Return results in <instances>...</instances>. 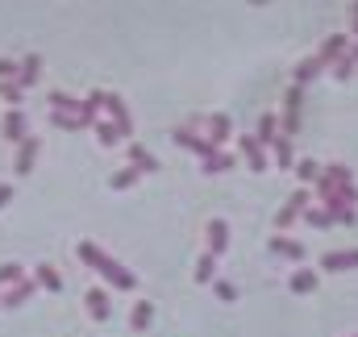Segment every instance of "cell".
Listing matches in <instances>:
<instances>
[{
	"label": "cell",
	"instance_id": "8d00e7d4",
	"mask_svg": "<svg viewBox=\"0 0 358 337\" xmlns=\"http://www.w3.org/2000/svg\"><path fill=\"white\" fill-rule=\"evenodd\" d=\"M8 200H13V183H0V208H4Z\"/></svg>",
	"mask_w": 358,
	"mask_h": 337
},
{
	"label": "cell",
	"instance_id": "7402d4cb",
	"mask_svg": "<svg viewBox=\"0 0 358 337\" xmlns=\"http://www.w3.org/2000/svg\"><path fill=\"white\" fill-rule=\"evenodd\" d=\"M129 167H138V171H158V158H154L146 146L129 142Z\"/></svg>",
	"mask_w": 358,
	"mask_h": 337
},
{
	"label": "cell",
	"instance_id": "277c9868",
	"mask_svg": "<svg viewBox=\"0 0 358 337\" xmlns=\"http://www.w3.org/2000/svg\"><path fill=\"white\" fill-rule=\"evenodd\" d=\"M171 138H175V146L192 150V154H196L200 163H204V158H213V154H221V150H217V146H213V142H209L204 133H192V129H175Z\"/></svg>",
	"mask_w": 358,
	"mask_h": 337
},
{
	"label": "cell",
	"instance_id": "3957f363",
	"mask_svg": "<svg viewBox=\"0 0 358 337\" xmlns=\"http://www.w3.org/2000/svg\"><path fill=\"white\" fill-rule=\"evenodd\" d=\"M309 200H313V192H309V188L292 192V196H288V204L275 213V229H288L292 221H300V217H304V208H309Z\"/></svg>",
	"mask_w": 358,
	"mask_h": 337
},
{
	"label": "cell",
	"instance_id": "9c48e42d",
	"mask_svg": "<svg viewBox=\"0 0 358 337\" xmlns=\"http://www.w3.org/2000/svg\"><path fill=\"white\" fill-rule=\"evenodd\" d=\"M38 150H42V142L29 133V138L17 146V163H13V171H17V175H29V171H33V163H38Z\"/></svg>",
	"mask_w": 358,
	"mask_h": 337
},
{
	"label": "cell",
	"instance_id": "d6986e66",
	"mask_svg": "<svg viewBox=\"0 0 358 337\" xmlns=\"http://www.w3.org/2000/svg\"><path fill=\"white\" fill-rule=\"evenodd\" d=\"M267 150H271V158L279 163V171H288V167H296V154H292V138H284V133H279V138H275V142H271Z\"/></svg>",
	"mask_w": 358,
	"mask_h": 337
},
{
	"label": "cell",
	"instance_id": "8fae6325",
	"mask_svg": "<svg viewBox=\"0 0 358 337\" xmlns=\"http://www.w3.org/2000/svg\"><path fill=\"white\" fill-rule=\"evenodd\" d=\"M225 250H229V225H225L221 217H213V221H209V254L221 258Z\"/></svg>",
	"mask_w": 358,
	"mask_h": 337
},
{
	"label": "cell",
	"instance_id": "6da1fadb",
	"mask_svg": "<svg viewBox=\"0 0 358 337\" xmlns=\"http://www.w3.org/2000/svg\"><path fill=\"white\" fill-rule=\"evenodd\" d=\"M75 258H79V263H88L92 271H100V275H104L117 292H133V288H138V275H133L129 267H121L113 254H104V250H100L96 242H88V238L75 246Z\"/></svg>",
	"mask_w": 358,
	"mask_h": 337
},
{
	"label": "cell",
	"instance_id": "603a6c76",
	"mask_svg": "<svg viewBox=\"0 0 358 337\" xmlns=\"http://www.w3.org/2000/svg\"><path fill=\"white\" fill-rule=\"evenodd\" d=\"M200 171H204V175H225V171H234V154H225V150H221V154L204 158V163H200Z\"/></svg>",
	"mask_w": 358,
	"mask_h": 337
},
{
	"label": "cell",
	"instance_id": "4fadbf2b",
	"mask_svg": "<svg viewBox=\"0 0 358 337\" xmlns=\"http://www.w3.org/2000/svg\"><path fill=\"white\" fill-rule=\"evenodd\" d=\"M271 254H275V258H292V263H304V246H300L296 238H284V233H275V238H271Z\"/></svg>",
	"mask_w": 358,
	"mask_h": 337
},
{
	"label": "cell",
	"instance_id": "4316f807",
	"mask_svg": "<svg viewBox=\"0 0 358 337\" xmlns=\"http://www.w3.org/2000/svg\"><path fill=\"white\" fill-rule=\"evenodd\" d=\"M321 171H325V167H317L313 158H296V179H300V183H317Z\"/></svg>",
	"mask_w": 358,
	"mask_h": 337
},
{
	"label": "cell",
	"instance_id": "ab89813d",
	"mask_svg": "<svg viewBox=\"0 0 358 337\" xmlns=\"http://www.w3.org/2000/svg\"><path fill=\"white\" fill-rule=\"evenodd\" d=\"M350 337H358V334H350Z\"/></svg>",
	"mask_w": 358,
	"mask_h": 337
},
{
	"label": "cell",
	"instance_id": "7a4b0ae2",
	"mask_svg": "<svg viewBox=\"0 0 358 337\" xmlns=\"http://www.w3.org/2000/svg\"><path fill=\"white\" fill-rule=\"evenodd\" d=\"M104 113H108V121H113V129L121 133V138H129L133 133V117H129V104L117 96V92H104Z\"/></svg>",
	"mask_w": 358,
	"mask_h": 337
},
{
	"label": "cell",
	"instance_id": "cb8c5ba5",
	"mask_svg": "<svg viewBox=\"0 0 358 337\" xmlns=\"http://www.w3.org/2000/svg\"><path fill=\"white\" fill-rule=\"evenodd\" d=\"M150 321H154V304H150V300H138V304H133V313H129V325L142 334Z\"/></svg>",
	"mask_w": 358,
	"mask_h": 337
},
{
	"label": "cell",
	"instance_id": "836d02e7",
	"mask_svg": "<svg viewBox=\"0 0 358 337\" xmlns=\"http://www.w3.org/2000/svg\"><path fill=\"white\" fill-rule=\"evenodd\" d=\"M355 58H350V54H342V58H338V63H334V75H338V79H342V83H346V79H350V75H355Z\"/></svg>",
	"mask_w": 358,
	"mask_h": 337
},
{
	"label": "cell",
	"instance_id": "8992f818",
	"mask_svg": "<svg viewBox=\"0 0 358 337\" xmlns=\"http://www.w3.org/2000/svg\"><path fill=\"white\" fill-rule=\"evenodd\" d=\"M33 292H38V283H33V275H25L21 283H13V288L0 296V309H21V304L33 300Z\"/></svg>",
	"mask_w": 358,
	"mask_h": 337
},
{
	"label": "cell",
	"instance_id": "f546056e",
	"mask_svg": "<svg viewBox=\"0 0 358 337\" xmlns=\"http://www.w3.org/2000/svg\"><path fill=\"white\" fill-rule=\"evenodd\" d=\"M92 129H96V142H100V146H117V142H121V133L113 129V121H96Z\"/></svg>",
	"mask_w": 358,
	"mask_h": 337
},
{
	"label": "cell",
	"instance_id": "484cf974",
	"mask_svg": "<svg viewBox=\"0 0 358 337\" xmlns=\"http://www.w3.org/2000/svg\"><path fill=\"white\" fill-rule=\"evenodd\" d=\"M213 271H217V258L204 250L200 263H196V283H200V288H213Z\"/></svg>",
	"mask_w": 358,
	"mask_h": 337
},
{
	"label": "cell",
	"instance_id": "d4e9b609",
	"mask_svg": "<svg viewBox=\"0 0 358 337\" xmlns=\"http://www.w3.org/2000/svg\"><path fill=\"white\" fill-rule=\"evenodd\" d=\"M50 108L54 113H67V117H79V100L67 96V92H50Z\"/></svg>",
	"mask_w": 358,
	"mask_h": 337
},
{
	"label": "cell",
	"instance_id": "2e32d148",
	"mask_svg": "<svg viewBox=\"0 0 358 337\" xmlns=\"http://www.w3.org/2000/svg\"><path fill=\"white\" fill-rule=\"evenodd\" d=\"M346 50H350V42H346V33H329V38L321 42V50H317V54H321V58H325V63L334 67V63H338V58H342Z\"/></svg>",
	"mask_w": 358,
	"mask_h": 337
},
{
	"label": "cell",
	"instance_id": "52a82bcc",
	"mask_svg": "<svg viewBox=\"0 0 358 337\" xmlns=\"http://www.w3.org/2000/svg\"><path fill=\"white\" fill-rule=\"evenodd\" d=\"M238 150L246 154V163H250V171H267V163H271V158H267V146H263V142H259L254 133H246V138L238 142Z\"/></svg>",
	"mask_w": 358,
	"mask_h": 337
},
{
	"label": "cell",
	"instance_id": "1f68e13d",
	"mask_svg": "<svg viewBox=\"0 0 358 337\" xmlns=\"http://www.w3.org/2000/svg\"><path fill=\"white\" fill-rule=\"evenodd\" d=\"M21 279H25L21 263H0V288H4V283H21Z\"/></svg>",
	"mask_w": 358,
	"mask_h": 337
},
{
	"label": "cell",
	"instance_id": "ac0fdd59",
	"mask_svg": "<svg viewBox=\"0 0 358 337\" xmlns=\"http://www.w3.org/2000/svg\"><path fill=\"white\" fill-rule=\"evenodd\" d=\"M317 283H321V275H317L313 267H296V275H292L288 288H292L296 296H309V292H317Z\"/></svg>",
	"mask_w": 358,
	"mask_h": 337
},
{
	"label": "cell",
	"instance_id": "f1b7e54d",
	"mask_svg": "<svg viewBox=\"0 0 358 337\" xmlns=\"http://www.w3.org/2000/svg\"><path fill=\"white\" fill-rule=\"evenodd\" d=\"M300 221H304V225H313V229H329V225H334V217H329V213H325V208H321V204H317V208H313V204H309V208H304V217H300Z\"/></svg>",
	"mask_w": 358,
	"mask_h": 337
},
{
	"label": "cell",
	"instance_id": "d590c367",
	"mask_svg": "<svg viewBox=\"0 0 358 337\" xmlns=\"http://www.w3.org/2000/svg\"><path fill=\"white\" fill-rule=\"evenodd\" d=\"M50 121H54L58 129H79V117H67V113H54Z\"/></svg>",
	"mask_w": 358,
	"mask_h": 337
},
{
	"label": "cell",
	"instance_id": "e0dca14e",
	"mask_svg": "<svg viewBox=\"0 0 358 337\" xmlns=\"http://www.w3.org/2000/svg\"><path fill=\"white\" fill-rule=\"evenodd\" d=\"M38 75H42V58H38V54H25V58H21V71H17V88H21V92L33 88Z\"/></svg>",
	"mask_w": 358,
	"mask_h": 337
},
{
	"label": "cell",
	"instance_id": "74e56055",
	"mask_svg": "<svg viewBox=\"0 0 358 337\" xmlns=\"http://www.w3.org/2000/svg\"><path fill=\"white\" fill-rule=\"evenodd\" d=\"M350 33H355V38H358V4H355V8H350Z\"/></svg>",
	"mask_w": 358,
	"mask_h": 337
},
{
	"label": "cell",
	"instance_id": "4dcf8cb0",
	"mask_svg": "<svg viewBox=\"0 0 358 337\" xmlns=\"http://www.w3.org/2000/svg\"><path fill=\"white\" fill-rule=\"evenodd\" d=\"M21 96H25V92L17 88V79H4V83H0V100H4L8 108H21Z\"/></svg>",
	"mask_w": 358,
	"mask_h": 337
},
{
	"label": "cell",
	"instance_id": "f35d334b",
	"mask_svg": "<svg viewBox=\"0 0 358 337\" xmlns=\"http://www.w3.org/2000/svg\"><path fill=\"white\" fill-rule=\"evenodd\" d=\"M350 58H355V63H358V46H355V50H350Z\"/></svg>",
	"mask_w": 358,
	"mask_h": 337
},
{
	"label": "cell",
	"instance_id": "e575fe53",
	"mask_svg": "<svg viewBox=\"0 0 358 337\" xmlns=\"http://www.w3.org/2000/svg\"><path fill=\"white\" fill-rule=\"evenodd\" d=\"M17 71H21V63L4 54V58H0V83H4V79H17Z\"/></svg>",
	"mask_w": 358,
	"mask_h": 337
},
{
	"label": "cell",
	"instance_id": "d6a6232c",
	"mask_svg": "<svg viewBox=\"0 0 358 337\" xmlns=\"http://www.w3.org/2000/svg\"><path fill=\"white\" fill-rule=\"evenodd\" d=\"M213 292H217V300H225V304L238 300V288H234L229 279H213Z\"/></svg>",
	"mask_w": 358,
	"mask_h": 337
},
{
	"label": "cell",
	"instance_id": "83f0119b",
	"mask_svg": "<svg viewBox=\"0 0 358 337\" xmlns=\"http://www.w3.org/2000/svg\"><path fill=\"white\" fill-rule=\"evenodd\" d=\"M138 179H142V171H138V167H121V171H113V179H108V183H113L117 192H125V188H133Z\"/></svg>",
	"mask_w": 358,
	"mask_h": 337
},
{
	"label": "cell",
	"instance_id": "ffe728a7",
	"mask_svg": "<svg viewBox=\"0 0 358 337\" xmlns=\"http://www.w3.org/2000/svg\"><path fill=\"white\" fill-rule=\"evenodd\" d=\"M33 283L46 288V292H63V275H58V267H50V263H42V267L33 271Z\"/></svg>",
	"mask_w": 358,
	"mask_h": 337
},
{
	"label": "cell",
	"instance_id": "ba28073f",
	"mask_svg": "<svg viewBox=\"0 0 358 337\" xmlns=\"http://www.w3.org/2000/svg\"><path fill=\"white\" fill-rule=\"evenodd\" d=\"M229 129H234V125H229V117H225V113H213V117H204V138H209L217 150L229 142Z\"/></svg>",
	"mask_w": 358,
	"mask_h": 337
},
{
	"label": "cell",
	"instance_id": "5b68a950",
	"mask_svg": "<svg viewBox=\"0 0 358 337\" xmlns=\"http://www.w3.org/2000/svg\"><path fill=\"white\" fill-rule=\"evenodd\" d=\"M0 133H4L13 146H21V142L29 138V121H25V113H21V108H8L4 121H0Z\"/></svg>",
	"mask_w": 358,
	"mask_h": 337
},
{
	"label": "cell",
	"instance_id": "7c38bea8",
	"mask_svg": "<svg viewBox=\"0 0 358 337\" xmlns=\"http://www.w3.org/2000/svg\"><path fill=\"white\" fill-rule=\"evenodd\" d=\"M321 271H358V250H329L321 258Z\"/></svg>",
	"mask_w": 358,
	"mask_h": 337
},
{
	"label": "cell",
	"instance_id": "44dd1931",
	"mask_svg": "<svg viewBox=\"0 0 358 337\" xmlns=\"http://www.w3.org/2000/svg\"><path fill=\"white\" fill-rule=\"evenodd\" d=\"M254 138H259L263 146H271V142L279 138V113H263V117H259V133H254Z\"/></svg>",
	"mask_w": 358,
	"mask_h": 337
},
{
	"label": "cell",
	"instance_id": "30bf717a",
	"mask_svg": "<svg viewBox=\"0 0 358 337\" xmlns=\"http://www.w3.org/2000/svg\"><path fill=\"white\" fill-rule=\"evenodd\" d=\"M325 67H329V63H325L321 54H309V58H300V67H296V88L304 92V88H309V83H313V79H317Z\"/></svg>",
	"mask_w": 358,
	"mask_h": 337
},
{
	"label": "cell",
	"instance_id": "9a60e30c",
	"mask_svg": "<svg viewBox=\"0 0 358 337\" xmlns=\"http://www.w3.org/2000/svg\"><path fill=\"white\" fill-rule=\"evenodd\" d=\"M100 108H104V92H88V96L79 100V129H83V125H96V121H100V117H96Z\"/></svg>",
	"mask_w": 358,
	"mask_h": 337
},
{
	"label": "cell",
	"instance_id": "5bb4252c",
	"mask_svg": "<svg viewBox=\"0 0 358 337\" xmlns=\"http://www.w3.org/2000/svg\"><path fill=\"white\" fill-rule=\"evenodd\" d=\"M83 304H88L92 321H108V317H113V304H108V292H104V288H92V292L83 296Z\"/></svg>",
	"mask_w": 358,
	"mask_h": 337
}]
</instances>
